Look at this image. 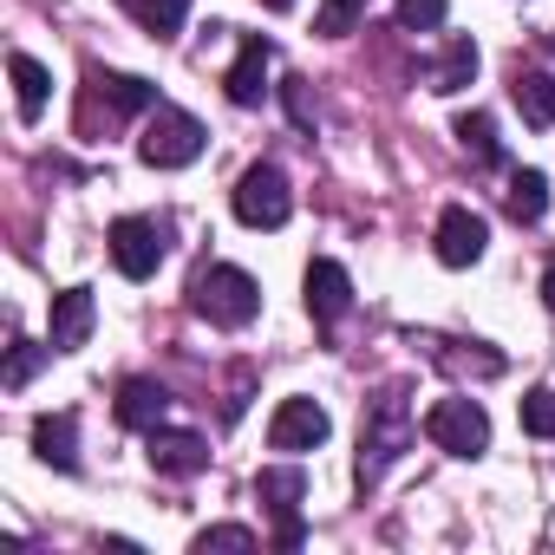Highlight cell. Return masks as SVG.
Returning a JSON list of instances; mask_svg holds the SVG:
<instances>
[{
    "label": "cell",
    "instance_id": "cell-1",
    "mask_svg": "<svg viewBox=\"0 0 555 555\" xmlns=\"http://www.w3.org/2000/svg\"><path fill=\"white\" fill-rule=\"evenodd\" d=\"M412 399L405 386H386L379 399H366V418H360V483H379L405 451H412Z\"/></svg>",
    "mask_w": 555,
    "mask_h": 555
},
{
    "label": "cell",
    "instance_id": "cell-2",
    "mask_svg": "<svg viewBox=\"0 0 555 555\" xmlns=\"http://www.w3.org/2000/svg\"><path fill=\"white\" fill-rule=\"evenodd\" d=\"M190 308L209 321V327H248L261 314V282L235 261H209L196 282H190Z\"/></svg>",
    "mask_w": 555,
    "mask_h": 555
},
{
    "label": "cell",
    "instance_id": "cell-3",
    "mask_svg": "<svg viewBox=\"0 0 555 555\" xmlns=\"http://www.w3.org/2000/svg\"><path fill=\"white\" fill-rule=\"evenodd\" d=\"M203 144H209V131H203L190 112H177V105H157V112L144 118L138 157H144L151 170H183V164H196V157H203Z\"/></svg>",
    "mask_w": 555,
    "mask_h": 555
},
{
    "label": "cell",
    "instance_id": "cell-4",
    "mask_svg": "<svg viewBox=\"0 0 555 555\" xmlns=\"http://www.w3.org/2000/svg\"><path fill=\"white\" fill-rule=\"evenodd\" d=\"M235 216L248 222V229H282L288 216H295V190H288V177H282V164H248L242 177H235Z\"/></svg>",
    "mask_w": 555,
    "mask_h": 555
},
{
    "label": "cell",
    "instance_id": "cell-5",
    "mask_svg": "<svg viewBox=\"0 0 555 555\" xmlns=\"http://www.w3.org/2000/svg\"><path fill=\"white\" fill-rule=\"evenodd\" d=\"M425 438L451 457H483L490 451V412L477 399H438L425 412Z\"/></svg>",
    "mask_w": 555,
    "mask_h": 555
},
{
    "label": "cell",
    "instance_id": "cell-6",
    "mask_svg": "<svg viewBox=\"0 0 555 555\" xmlns=\"http://www.w3.org/2000/svg\"><path fill=\"white\" fill-rule=\"evenodd\" d=\"M105 242H112V261H118L125 282H151L164 268V222L157 216H118Z\"/></svg>",
    "mask_w": 555,
    "mask_h": 555
},
{
    "label": "cell",
    "instance_id": "cell-7",
    "mask_svg": "<svg viewBox=\"0 0 555 555\" xmlns=\"http://www.w3.org/2000/svg\"><path fill=\"white\" fill-rule=\"evenodd\" d=\"M255 496L268 503V516H274V548H301V496H308V477L295 470V464H274V470H261L255 477Z\"/></svg>",
    "mask_w": 555,
    "mask_h": 555
},
{
    "label": "cell",
    "instance_id": "cell-8",
    "mask_svg": "<svg viewBox=\"0 0 555 555\" xmlns=\"http://www.w3.org/2000/svg\"><path fill=\"white\" fill-rule=\"evenodd\" d=\"M327 431H334V418H327L321 399H282L274 418H268V444L274 451H314V444H327Z\"/></svg>",
    "mask_w": 555,
    "mask_h": 555
},
{
    "label": "cell",
    "instance_id": "cell-9",
    "mask_svg": "<svg viewBox=\"0 0 555 555\" xmlns=\"http://www.w3.org/2000/svg\"><path fill=\"white\" fill-rule=\"evenodd\" d=\"M438 261L444 268H470V261H483V248H490V222L470 209V203H451L444 216H438Z\"/></svg>",
    "mask_w": 555,
    "mask_h": 555
},
{
    "label": "cell",
    "instance_id": "cell-10",
    "mask_svg": "<svg viewBox=\"0 0 555 555\" xmlns=\"http://www.w3.org/2000/svg\"><path fill=\"white\" fill-rule=\"evenodd\" d=\"M308 314L321 321V327H334V321H347V308H353V274L340 268V261H308Z\"/></svg>",
    "mask_w": 555,
    "mask_h": 555
},
{
    "label": "cell",
    "instance_id": "cell-11",
    "mask_svg": "<svg viewBox=\"0 0 555 555\" xmlns=\"http://www.w3.org/2000/svg\"><path fill=\"white\" fill-rule=\"evenodd\" d=\"M144 457H151L157 477H196V470H209V438H203V431H170V425H157Z\"/></svg>",
    "mask_w": 555,
    "mask_h": 555
},
{
    "label": "cell",
    "instance_id": "cell-12",
    "mask_svg": "<svg viewBox=\"0 0 555 555\" xmlns=\"http://www.w3.org/2000/svg\"><path fill=\"white\" fill-rule=\"evenodd\" d=\"M92 321H99L92 288H66V295H53V327H47L53 353H79V347L92 340Z\"/></svg>",
    "mask_w": 555,
    "mask_h": 555
},
{
    "label": "cell",
    "instance_id": "cell-13",
    "mask_svg": "<svg viewBox=\"0 0 555 555\" xmlns=\"http://www.w3.org/2000/svg\"><path fill=\"white\" fill-rule=\"evenodd\" d=\"M268 66H274V47H268V40H242L235 66L222 73L229 105H261V92H268Z\"/></svg>",
    "mask_w": 555,
    "mask_h": 555
},
{
    "label": "cell",
    "instance_id": "cell-14",
    "mask_svg": "<svg viewBox=\"0 0 555 555\" xmlns=\"http://www.w3.org/2000/svg\"><path fill=\"white\" fill-rule=\"evenodd\" d=\"M34 457L53 470H79V418L73 412H40L34 418Z\"/></svg>",
    "mask_w": 555,
    "mask_h": 555
},
{
    "label": "cell",
    "instance_id": "cell-15",
    "mask_svg": "<svg viewBox=\"0 0 555 555\" xmlns=\"http://www.w3.org/2000/svg\"><path fill=\"white\" fill-rule=\"evenodd\" d=\"M477 79V40H464V34H451L444 40V53L425 66V86L438 92V99H451V92H464Z\"/></svg>",
    "mask_w": 555,
    "mask_h": 555
},
{
    "label": "cell",
    "instance_id": "cell-16",
    "mask_svg": "<svg viewBox=\"0 0 555 555\" xmlns=\"http://www.w3.org/2000/svg\"><path fill=\"white\" fill-rule=\"evenodd\" d=\"M164 412H170V392H164L157 379H125V386H118V425H125V431H157Z\"/></svg>",
    "mask_w": 555,
    "mask_h": 555
},
{
    "label": "cell",
    "instance_id": "cell-17",
    "mask_svg": "<svg viewBox=\"0 0 555 555\" xmlns=\"http://www.w3.org/2000/svg\"><path fill=\"white\" fill-rule=\"evenodd\" d=\"M8 73H14V105H21V125H34L40 112H47V92H53V73L34 60V53H14L8 60Z\"/></svg>",
    "mask_w": 555,
    "mask_h": 555
},
{
    "label": "cell",
    "instance_id": "cell-18",
    "mask_svg": "<svg viewBox=\"0 0 555 555\" xmlns=\"http://www.w3.org/2000/svg\"><path fill=\"white\" fill-rule=\"evenodd\" d=\"M118 8H125L151 40H177L183 21H190V0H118Z\"/></svg>",
    "mask_w": 555,
    "mask_h": 555
},
{
    "label": "cell",
    "instance_id": "cell-19",
    "mask_svg": "<svg viewBox=\"0 0 555 555\" xmlns=\"http://www.w3.org/2000/svg\"><path fill=\"white\" fill-rule=\"evenodd\" d=\"M516 112H522V125H535V131H548L555 125V79L548 73H516Z\"/></svg>",
    "mask_w": 555,
    "mask_h": 555
},
{
    "label": "cell",
    "instance_id": "cell-20",
    "mask_svg": "<svg viewBox=\"0 0 555 555\" xmlns=\"http://www.w3.org/2000/svg\"><path fill=\"white\" fill-rule=\"evenodd\" d=\"M503 209H509L516 222H542V216H548V177H542V170H516L509 190H503Z\"/></svg>",
    "mask_w": 555,
    "mask_h": 555
},
{
    "label": "cell",
    "instance_id": "cell-21",
    "mask_svg": "<svg viewBox=\"0 0 555 555\" xmlns=\"http://www.w3.org/2000/svg\"><path fill=\"white\" fill-rule=\"evenodd\" d=\"M99 92H105V105H112V112H157V86H151V79H138V73H105V79H99Z\"/></svg>",
    "mask_w": 555,
    "mask_h": 555
},
{
    "label": "cell",
    "instance_id": "cell-22",
    "mask_svg": "<svg viewBox=\"0 0 555 555\" xmlns=\"http://www.w3.org/2000/svg\"><path fill=\"white\" fill-rule=\"evenodd\" d=\"M457 144H464L470 164H496V157H503V151H496V118H490V112H464V118H457Z\"/></svg>",
    "mask_w": 555,
    "mask_h": 555
},
{
    "label": "cell",
    "instance_id": "cell-23",
    "mask_svg": "<svg viewBox=\"0 0 555 555\" xmlns=\"http://www.w3.org/2000/svg\"><path fill=\"white\" fill-rule=\"evenodd\" d=\"M373 8V0H321V14H314V34H327V40H347L353 27H360V14Z\"/></svg>",
    "mask_w": 555,
    "mask_h": 555
},
{
    "label": "cell",
    "instance_id": "cell-24",
    "mask_svg": "<svg viewBox=\"0 0 555 555\" xmlns=\"http://www.w3.org/2000/svg\"><path fill=\"white\" fill-rule=\"evenodd\" d=\"M47 353H53V340L47 347H34V340H14V353H8V373H0V386H8V392H21L40 366H47Z\"/></svg>",
    "mask_w": 555,
    "mask_h": 555
},
{
    "label": "cell",
    "instance_id": "cell-25",
    "mask_svg": "<svg viewBox=\"0 0 555 555\" xmlns=\"http://www.w3.org/2000/svg\"><path fill=\"white\" fill-rule=\"evenodd\" d=\"M516 418H522V431H529V438H555V392H548V386H535V392H522V405H516Z\"/></svg>",
    "mask_w": 555,
    "mask_h": 555
},
{
    "label": "cell",
    "instance_id": "cell-26",
    "mask_svg": "<svg viewBox=\"0 0 555 555\" xmlns=\"http://www.w3.org/2000/svg\"><path fill=\"white\" fill-rule=\"evenodd\" d=\"M444 14H451V0H399L405 34H431V27H444Z\"/></svg>",
    "mask_w": 555,
    "mask_h": 555
},
{
    "label": "cell",
    "instance_id": "cell-27",
    "mask_svg": "<svg viewBox=\"0 0 555 555\" xmlns=\"http://www.w3.org/2000/svg\"><path fill=\"white\" fill-rule=\"evenodd\" d=\"M190 548H196V555H209V548H255V529H242V522H216V529H203Z\"/></svg>",
    "mask_w": 555,
    "mask_h": 555
},
{
    "label": "cell",
    "instance_id": "cell-28",
    "mask_svg": "<svg viewBox=\"0 0 555 555\" xmlns=\"http://www.w3.org/2000/svg\"><path fill=\"white\" fill-rule=\"evenodd\" d=\"M282 92H288V112H295V125H301V131H314V105H308V79H288Z\"/></svg>",
    "mask_w": 555,
    "mask_h": 555
},
{
    "label": "cell",
    "instance_id": "cell-29",
    "mask_svg": "<svg viewBox=\"0 0 555 555\" xmlns=\"http://www.w3.org/2000/svg\"><path fill=\"white\" fill-rule=\"evenodd\" d=\"M542 301H548V314H555V261L542 268Z\"/></svg>",
    "mask_w": 555,
    "mask_h": 555
}]
</instances>
